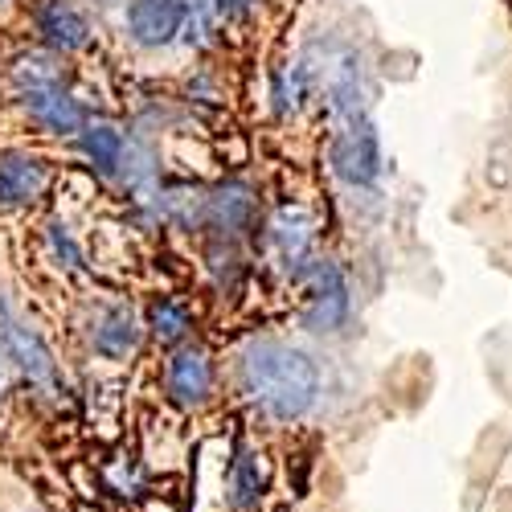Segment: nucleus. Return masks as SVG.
<instances>
[{"label":"nucleus","mask_w":512,"mask_h":512,"mask_svg":"<svg viewBox=\"0 0 512 512\" xmlns=\"http://www.w3.org/2000/svg\"><path fill=\"white\" fill-rule=\"evenodd\" d=\"M238 381H242V394L279 422L304 418L320 394V373H316L312 357L283 345V340H259V345H250L242 353Z\"/></svg>","instance_id":"f257e3e1"},{"label":"nucleus","mask_w":512,"mask_h":512,"mask_svg":"<svg viewBox=\"0 0 512 512\" xmlns=\"http://www.w3.org/2000/svg\"><path fill=\"white\" fill-rule=\"evenodd\" d=\"M300 287H304V328L308 332H336L349 320V279L336 263L312 259L300 263Z\"/></svg>","instance_id":"f03ea898"},{"label":"nucleus","mask_w":512,"mask_h":512,"mask_svg":"<svg viewBox=\"0 0 512 512\" xmlns=\"http://www.w3.org/2000/svg\"><path fill=\"white\" fill-rule=\"evenodd\" d=\"M328 160H332V173L345 181V185H357V189L361 185H373L381 177V140H377V127L365 115L349 119L345 132L332 140Z\"/></svg>","instance_id":"7ed1b4c3"},{"label":"nucleus","mask_w":512,"mask_h":512,"mask_svg":"<svg viewBox=\"0 0 512 512\" xmlns=\"http://www.w3.org/2000/svg\"><path fill=\"white\" fill-rule=\"evenodd\" d=\"M189 21V0H132L127 25L140 46H168Z\"/></svg>","instance_id":"20e7f679"},{"label":"nucleus","mask_w":512,"mask_h":512,"mask_svg":"<svg viewBox=\"0 0 512 512\" xmlns=\"http://www.w3.org/2000/svg\"><path fill=\"white\" fill-rule=\"evenodd\" d=\"M168 398L177 406H201L213 390V361L205 349H177L164 369Z\"/></svg>","instance_id":"39448f33"},{"label":"nucleus","mask_w":512,"mask_h":512,"mask_svg":"<svg viewBox=\"0 0 512 512\" xmlns=\"http://www.w3.org/2000/svg\"><path fill=\"white\" fill-rule=\"evenodd\" d=\"M0 353H5L9 361H17L21 373L29 381H37V386H54V381H58V369H54L50 349L41 345V340L29 328H21L17 320H9L5 312H0Z\"/></svg>","instance_id":"423d86ee"},{"label":"nucleus","mask_w":512,"mask_h":512,"mask_svg":"<svg viewBox=\"0 0 512 512\" xmlns=\"http://www.w3.org/2000/svg\"><path fill=\"white\" fill-rule=\"evenodd\" d=\"M25 103H29V115L46 127V132H58V136H74V132H82V123H87L78 99H70V91L62 87V78L46 82V87H29Z\"/></svg>","instance_id":"0eeeda50"},{"label":"nucleus","mask_w":512,"mask_h":512,"mask_svg":"<svg viewBox=\"0 0 512 512\" xmlns=\"http://www.w3.org/2000/svg\"><path fill=\"white\" fill-rule=\"evenodd\" d=\"M37 33L50 50H62V54L87 50V41H91L87 17H82L74 5H66V0H46V5L37 9Z\"/></svg>","instance_id":"6e6552de"},{"label":"nucleus","mask_w":512,"mask_h":512,"mask_svg":"<svg viewBox=\"0 0 512 512\" xmlns=\"http://www.w3.org/2000/svg\"><path fill=\"white\" fill-rule=\"evenodd\" d=\"M46 185L50 173L37 156H21V152L0 156V205H33L46 193Z\"/></svg>","instance_id":"1a4fd4ad"},{"label":"nucleus","mask_w":512,"mask_h":512,"mask_svg":"<svg viewBox=\"0 0 512 512\" xmlns=\"http://www.w3.org/2000/svg\"><path fill=\"white\" fill-rule=\"evenodd\" d=\"M136 340H140V328H136L132 312L115 308V312H107V316L99 320V328H95V353L119 361V357H127V353L136 349Z\"/></svg>","instance_id":"9d476101"},{"label":"nucleus","mask_w":512,"mask_h":512,"mask_svg":"<svg viewBox=\"0 0 512 512\" xmlns=\"http://www.w3.org/2000/svg\"><path fill=\"white\" fill-rule=\"evenodd\" d=\"M82 152H87V160L99 168L103 177H115L119 164H123V136L107 123L87 127V132H82Z\"/></svg>","instance_id":"9b49d317"},{"label":"nucleus","mask_w":512,"mask_h":512,"mask_svg":"<svg viewBox=\"0 0 512 512\" xmlns=\"http://www.w3.org/2000/svg\"><path fill=\"white\" fill-rule=\"evenodd\" d=\"M230 492H234V504L238 508H250L254 500L263 496V463L254 451H242L234 459V472H230Z\"/></svg>","instance_id":"f8f14e48"},{"label":"nucleus","mask_w":512,"mask_h":512,"mask_svg":"<svg viewBox=\"0 0 512 512\" xmlns=\"http://www.w3.org/2000/svg\"><path fill=\"white\" fill-rule=\"evenodd\" d=\"M148 324H152V336L156 340H164V345H177V340L189 332L193 316H189V308L181 300H160V304H152Z\"/></svg>","instance_id":"ddd939ff"},{"label":"nucleus","mask_w":512,"mask_h":512,"mask_svg":"<svg viewBox=\"0 0 512 512\" xmlns=\"http://www.w3.org/2000/svg\"><path fill=\"white\" fill-rule=\"evenodd\" d=\"M304 82H308V74H304L300 66H291V70L279 74V91H275L279 111H300V103H304Z\"/></svg>","instance_id":"4468645a"},{"label":"nucleus","mask_w":512,"mask_h":512,"mask_svg":"<svg viewBox=\"0 0 512 512\" xmlns=\"http://www.w3.org/2000/svg\"><path fill=\"white\" fill-rule=\"evenodd\" d=\"M213 9H218L226 21H242L254 9V0H213Z\"/></svg>","instance_id":"2eb2a0df"},{"label":"nucleus","mask_w":512,"mask_h":512,"mask_svg":"<svg viewBox=\"0 0 512 512\" xmlns=\"http://www.w3.org/2000/svg\"><path fill=\"white\" fill-rule=\"evenodd\" d=\"M0 357H5V353H0ZM0 386H5V365H0Z\"/></svg>","instance_id":"dca6fc26"},{"label":"nucleus","mask_w":512,"mask_h":512,"mask_svg":"<svg viewBox=\"0 0 512 512\" xmlns=\"http://www.w3.org/2000/svg\"><path fill=\"white\" fill-rule=\"evenodd\" d=\"M0 5H5V0H0Z\"/></svg>","instance_id":"f3484780"}]
</instances>
